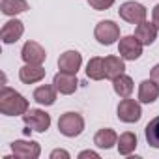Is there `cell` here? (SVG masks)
I'll return each instance as SVG.
<instances>
[{"label": "cell", "instance_id": "obj_1", "mask_svg": "<svg viewBox=\"0 0 159 159\" xmlns=\"http://www.w3.org/2000/svg\"><path fill=\"white\" fill-rule=\"evenodd\" d=\"M28 111V99L10 86L0 90V112L4 116H23Z\"/></svg>", "mask_w": 159, "mask_h": 159}, {"label": "cell", "instance_id": "obj_2", "mask_svg": "<svg viewBox=\"0 0 159 159\" xmlns=\"http://www.w3.org/2000/svg\"><path fill=\"white\" fill-rule=\"evenodd\" d=\"M58 129L64 137H79L84 131V118L79 112H66L58 118Z\"/></svg>", "mask_w": 159, "mask_h": 159}, {"label": "cell", "instance_id": "obj_3", "mask_svg": "<svg viewBox=\"0 0 159 159\" xmlns=\"http://www.w3.org/2000/svg\"><path fill=\"white\" fill-rule=\"evenodd\" d=\"M23 122L26 127H30L32 131H38V133H45L51 125V116L41 111V109H30L23 114Z\"/></svg>", "mask_w": 159, "mask_h": 159}, {"label": "cell", "instance_id": "obj_4", "mask_svg": "<svg viewBox=\"0 0 159 159\" xmlns=\"http://www.w3.org/2000/svg\"><path fill=\"white\" fill-rule=\"evenodd\" d=\"M94 36L101 45L109 47L116 39H120V26L114 21H101V23H98V26L94 30Z\"/></svg>", "mask_w": 159, "mask_h": 159}, {"label": "cell", "instance_id": "obj_5", "mask_svg": "<svg viewBox=\"0 0 159 159\" xmlns=\"http://www.w3.org/2000/svg\"><path fill=\"white\" fill-rule=\"evenodd\" d=\"M116 112H118V120H122V122H125V124H135V122H139L140 116H142V109H140L139 101L129 99V98H124V99L120 101Z\"/></svg>", "mask_w": 159, "mask_h": 159}, {"label": "cell", "instance_id": "obj_6", "mask_svg": "<svg viewBox=\"0 0 159 159\" xmlns=\"http://www.w3.org/2000/svg\"><path fill=\"white\" fill-rule=\"evenodd\" d=\"M118 54L124 60H137L142 54V43L135 36H124L118 43Z\"/></svg>", "mask_w": 159, "mask_h": 159}, {"label": "cell", "instance_id": "obj_7", "mask_svg": "<svg viewBox=\"0 0 159 159\" xmlns=\"http://www.w3.org/2000/svg\"><path fill=\"white\" fill-rule=\"evenodd\" d=\"M120 17L131 25H140L142 21H146V8L142 4L137 2H124L118 10Z\"/></svg>", "mask_w": 159, "mask_h": 159}, {"label": "cell", "instance_id": "obj_8", "mask_svg": "<svg viewBox=\"0 0 159 159\" xmlns=\"http://www.w3.org/2000/svg\"><path fill=\"white\" fill-rule=\"evenodd\" d=\"M11 152L21 159H38L41 153V146L34 140H15L11 142Z\"/></svg>", "mask_w": 159, "mask_h": 159}, {"label": "cell", "instance_id": "obj_9", "mask_svg": "<svg viewBox=\"0 0 159 159\" xmlns=\"http://www.w3.org/2000/svg\"><path fill=\"white\" fill-rule=\"evenodd\" d=\"M52 84H54V88H56L60 94H64V96H71V94L77 90L79 81H77V75H75V73L58 71V73L54 75V79H52Z\"/></svg>", "mask_w": 159, "mask_h": 159}, {"label": "cell", "instance_id": "obj_10", "mask_svg": "<svg viewBox=\"0 0 159 159\" xmlns=\"http://www.w3.org/2000/svg\"><path fill=\"white\" fill-rule=\"evenodd\" d=\"M21 58L25 60V64H43L47 58V52L38 41H26L23 45Z\"/></svg>", "mask_w": 159, "mask_h": 159}, {"label": "cell", "instance_id": "obj_11", "mask_svg": "<svg viewBox=\"0 0 159 159\" xmlns=\"http://www.w3.org/2000/svg\"><path fill=\"white\" fill-rule=\"evenodd\" d=\"M23 32H25V25L19 19H10L8 23H4L2 30H0V38H2V41L6 45H10V43L19 41Z\"/></svg>", "mask_w": 159, "mask_h": 159}, {"label": "cell", "instance_id": "obj_12", "mask_svg": "<svg viewBox=\"0 0 159 159\" xmlns=\"http://www.w3.org/2000/svg\"><path fill=\"white\" fill-rule=\"evenodd\" d=\"M81 64H83V56L79 51H66L58 58V69L66 71V73H75L77 75V71L81 69Z\"/></svg>", "mask_w": 159, "mask_h": 159}, {"label": "cell", "instance_id": "obj_13", "mask_svg": "<svg viewBox=\"0 0 159 159\" xmlns=\"http://www.w3.org/2000/svg\"><path fill=\"white\" fill-rule=\"evenodd\" d=\"M43 77H45V69H43L41 64H25L19 69V79H21V83H25V84L39 83Z\"/></svg>", "mask_w": 159, "mask_h": 159}, {"label": "cell", "instance_id": "obj_14", "mask_svg": "<svg viewBox=\"0 0 159 159\" xmlns=\"http://www.w3.org/2000/svg\"><path fill=\"white\" fill-rule=\"evenodd\" d=\"M135 38L142 43V45H152L157 39V26L153 23L142 21L140 25H137L135 28Z\"/></svg>", "mask_w": 159, "mask_h": 159}, {"label": "cell", "instance_id": "obj_15", "mask_svg": "<svg viewBox=\"0 0 159 159\" xmlns=\"http://www.w3.org/2000/svg\"><path fill=\"white\" fill-rule=\"evenodd\" d=\"M159 98V84L152 79H146V81L140 83L139 86V101L140 103H153Z\"/></svg>", "mask_w": 159, "mask_h": 159}, {"label": "cell", "instance_id": "obj_16", "mask_svg": "<svg viewBox=\"0 0 159 159\" xmlns=\"http://www.w3.org/2000/svg\"><path fill=\"white\" fill-rule=\"evenodd\" d=\"M125 71V64L122 56H105V79H116L118 75H122Z\"/></svg>", "mask_w": 159, "mask_h": 159}, {"label": "cell", "instance_id": "obj_17", "mask_svg": "<svg viewBox=\"0 0 159 159\" xmlns=\"http://www.w3.org/2000/svg\"><path fill=\"white\" fill-rule=\"evenodd\" d=\"M56 88H54V84H43V86H38L36 90H34V99L39 103V105H45V107H49V105H52L54 101H56Z\"/></svg>", "mask_w": 159, "mask_h": 159}, {"label": "cell", "instance_id": "obj_18", "mask_svg": "<svg viewBox=\"0 0 159 159\" xmlns=\"http://www.w3.org/2000/svg\"><path fill=\"white\" fill-rule=\"evenodd\" d=\"M94 144H96L98 148L109 150V148H112L114 144H118V135H116L112 129H109V127L99 129V131L94 135Z\"/></svg>", "mask_w": 159, "mask_h": 159}, {"label": "cell", "instance_id": "obj_19", "mask_svg": "<svg viewBox=\"0 0 159 159\" xmlns=\"http://www.w3.org/2000/svg\"><path fill=\"white\" fill-rule=\"evenodd\" d=\"M112 88L120 98H129L133 92V79L125 73L118 75L116 79H112Z\"/></svg>", "mask_w": 159, "mask_h": 159}, {"label": "cell", "instance_id": "obj_20", "mask_svg": "<svg viewBox=\"0 0 159 159\" xmlns=\"http://www.w3.org/2000/svg\"><path fill=\"white\" fill-rule=\"evenodd\" d=\"M86 75L92 81H101V79H105V58H99V56L90 58L88 66H86Z\"/></svg>", "mask_w": 159, "mask_h": 159}, {"label": "cell", "instance_id": "obj_21", "mask_svg": "<svg viewBox=\"0 0 159 159\" xmlns=\"http://www.w3.org/2000/svg\"><path fill=\"white\" fill-rule=\"evenodd\" d=\"M118 152L120 155H131L137 148V135L131 133V131H125L118 137Z\"/></svg>", "mask_w": 159, "mask_h": 159}, {"label": "cell", "instance_id": "obj_22", "mask_svg": "<svg viewBox=\"0 0 159 159\" xmlns=\"http://www.w3.org/2000/svg\"><path fill=\"white\" fill-rule=\"evenodd\" d=\"M0 10H2L4 15H17V13H23L28 10V2L26 0H2L0 2Z\"/></svg>", "mask_w": 159, "mask_h": 159}, {"label": "cell", "instance_id": "obj_23", "mask_svg": "<svg viewBox=\"0 0 159 159\" xmlns=\"http://www.w3.org/2000/svg\"><path fill=\"white\" fill-rule=\"evenodd\" d=\"M144 135H146V142L152 148H159V116H155L153 120L148 122Z\"/></svg>", "mask_w": 159, "mask_h": 159}, {"label": "cell", "instance_id": "obj_24", "mask_svg": "<svg viewBox=\"0 0 159 159\" xmlns=\"http://www.w3.org/2000/svg\"><path fill=\"white\" fill-rule=\"evenodd\" d=\"M88 4L98 11H103V10H109L114 4V0H88Z\"/></svg>", "mask_w": 159, "mask_h": 159}, {"label": "cell", "instance_id": "obj_25", "mask_svg": "<svg viewBox=\"0 0 159 159\" xmlns=\"http://www.w3.org/2000/svg\"><path fill=\"white\" fill-rule=\"evenodd\" d=\"M58 157L69 159V153H67L66 150H54V152H51V159H58Z\"/></svg>", "mask_w": 159, "mask_h": 159}, {"label": "cell", "instance_id": "obj_26", "mask_svg": "<svg viewBox=\"0 0 159 159\" xmlns=\"http://www.w3.org/2000/svg\"><path fill=\"white\" fill-rule=\"evenodd\" d=\"M84 157H94V159H99V153L98 152H92V150H84L79 153V159H84Z\"/></svg>", "mask_w": 159, "mask_h": 159}, {"label": "cell", "instance_id": "obj_27", "mask_svg": "<svg viewBox=\"0 0 159 159\" xmlns=\"http://www.w3.org/2000/svg\"><path fill=\"white\" fill-rule=\"evenodd\" d=\"M152 23L157 26V30H159V4L153 8V11H152Z\"/></svg>", "mask_w": 159, "mask_h": 159}, {"label": "cell", "instance_id": "obj_28", "mask_svg": "<svg viewBox=\"0 0 159 159\" xmlns=\"http://www.w3.org/2000/svg\"><path fill=\"white\" fill-rule=\"evenodd\" d=\"M150 79H152V81H155V83L159 84V64L152 67V71H150Z\"/></svg>", "mask_w": 159, "mask_h": 159}]
</instances>
